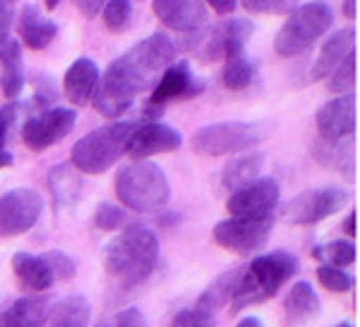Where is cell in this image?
Masks as SVG:
<instances>
[{"label":"cell","instance_id":"6da1fadb","mask_svg":"<svg viewBox=\"0 0 360 327\" xmlns=\"http://www.w3.org/2000/svg\"><path fill=\"white\" fill-rule=\"evenodd\" d=\"M176 58V44L167 35L155 32L138 42L124 56L109 63L107 73L99 75L92 95V107L99 116L114 121L131 109L133 99L148 90L153 80L162 75Z\"/></svg>","mask_w":360,"mask_h":327},{"label":"cell","instance_id":"7a4b0ae2","mask_svg":"<svg viewBox=\"0 0 360 327\" xmlns=\"http://www.w3.org/2000/svg\"><path fill=\"white\" fill-rule=\"evenodd\" d=\"M160 259V240L146 226H129L104 247L107 271L124 286H138L153 274Z\"/></svg>","mask_w":360,"mask_h":327},{"label":"cell","instance_id":"3957f363","mask_svg":"<svg viewBox=\"0 0 360 327\" xmlns=\"http://www.w3.org/2000/svg\"><path fill=\"white\" fill-rule=\"evenodd\" d=\"M297 271H300V262L292 252L274 250L262 254V257H254L245 267L240 286L232 296V313H240V310L274 298L281 291V286L290 281Z\"/></svg>","mask_w":360,"mask_h":327},{"label":"cell","instance_id":"277c9868","mask_svg":"<svg viewBox=\"0 0 360 327\" xmlns=\"http://www.w3.org/2000/svg\"><path fill=\"white\" fill-rule=\"evenodd\" d=\"M116 197L131 211H160L169 202L167 175L153 160H136L116 175Z\"/></svg>","mask_w":360,"mask_h":327},{"label":"cell","instance_id":"5b68a950","mask_svg":"<svg viewBox=\"0 0 360 327\" xmlns=\"http://www.w3.org/2000/svg\"><path fill=\"white\" fill-rule=\"evenodd\" d=\"M334 25V13L324 0L295 5L274 39V51L281 58H295L322 39Z\"/></svg>","mask_w":360,"mask_h":327},{"label":"cell","instance_id":"8992f818","mask_svg":"<svg viewBox=\"0 0 360 327\" xmlns=\"http://www.w3.org/2000/svg\"><path fill=\"white\" fill-rule=\"evenodd\" d=\"M133 129H136V121H114V124L90 131L73 146L70 165L82 175L107 173L121 155H126V146H129V136Z\"/></svg>","mask_w":360,"mask_h":327},{"label":"cell","instance_id":"52a82bcc","mask_svg":"<svg viewBox=\"0 0 360 327\" xmlns=\"http://www.w3.org/2000/svg\"><path fill=\"white\" fill-rule=\"evenodd\" d=\"M264 138V126L254 121H220V124L201 126L191 136L189 146L193 153L206 158H223V155L247 153Z\"/></svg>","mask_w":360,"mask_h":327},{"label":"cell","instance_id":"ba28073f","mask_svg":"<svg viewBox=\"0 0 360 327\" xmlns=\"http://www.w3.org/2000/svg\"><path fill=\"white\" fill-rule=\"evenodd\" d=\"M274 216L264 218H225L213 228V237L220 247L237 254L259 252L274 233Z\"/></svg>","mask_w":360,"mask_h":327},{"label":"cell","instance_id":"9c48e42d","mask_svg":"<svg viewBox=\"0 0 360 327\" xmlns=\"http://www.w3.org/2000/svg\"><path fill=\"white\" fill-rule=\"evenodd\" d=\"M75 109L70 107H49L44 112L32 114L22 126V141L30 151L41 153L46 148L56 146L75 126Z\"/></svg>","mask_w":360,"mask_h":327},{"label":"cell","instance_id":"30bf717a","mask_svg":"<svg viewBox=\"0 0 360 327\" xmlns=\"http://www.w3.org/2000/svg\"><path fill=\"white\" fill-rule=\"evenodd\" d=\"M44 211V199L39 192L20 190L0 194V237H15L32 230Z\"/></svg>","mask_w":360,"mask_h":327},{"label":"cell","instance_id":"8fae6325","mask_svg":"<svg viewBox=\"0 0 360 327\" xmlns=\"http://www.w3.org/2000/svg\"><path fill=\"white\" fill-rule=\"evenodd\" d=\"M348 197L343 190L324 187V190H307L283 206V216L295 226H314L329 216L339 214L346 206Z\"/></svg>","mask_w":360,"mask_h":327},{"label":"cell","instance_id":"7c38bea8","mask_svg":"<svg viewBox=\"0 0 360 327\" xmlns=\"http://www.w3.org/2000/svg\"><path fill=\"white\" fill-rule=\"evenodd\" d=\"M254 35V22L245 18H228L210 30V37L206 39L198 56L208 63L213 61H230L242 56L247 42Z\"/></svg>","mask_w":360,"mask_h":327},{"label":"cell","instance_id":"4fadbf2b","mask_svg":"<svg viewBox=\"0 0 360 327\" xmlns=\"http://www.w3.org/2000/svg\"><path fill=\"white\" fill-rule=\"evenodd\" d=\"M281 202V187L274 177H259L245 190L235 192L228 199V211L232 218H264L274 216Z\"/></svg>","mask_w":360,"mask_h":327},{"label":"cell","instance_id":"5bb4252c","mask_svg":"<svg viewBox=\"0 0 360 327\" xmlns=\"http://www.w3.org/2000/svg\"><path fill=\"white\" fill-rule=\"evenodd\" d=\"M203 90H206V82L191 73L186 61H179V63H172L167 70H162V75L155 82L150 97H148V104L165 109L174 99H193L201 95Z\"/></svg>","mask_w":360,"mask_h":327},{"label":"cell","instance_id":"9a60e30c","mask_svg":"<svg viewBox=\"0 0 360 327\" xmlns=\"http://www.w3.org/2000/svg\"><path fill=\"white\" fill-rule=\"evenodd\" d=\"M181 143H184V138H181V134L176 129H172L169 124L143 121V124H136V129L131 131L126 153H129L133 160H148L160 153L179 151Z\"/></svg>","mask_w":360,"mask_h":327},{"label":"cell","instance_id":"2e32d148","mask_svg":"<svg viewBox=\"0 0 360 327\" xmlns=\"http://www.w3.org/2000/svg\"><path fill=\"white\" fill-rule=\"evenodd\" d=\"M153 13L179 35L206 32L208 10L203 0H153Z\"/></svg>","mask_w":360,"mask_h":327},{"label":"cell","instance_id":"e0dca14e","mask_svg":"<svg viewBox=\"0 0 360 327\" xmlns=\"http://www.w3.org/2000/svg\"><path fill=\"white\" fill-rule=\"evenodd\" d=\"M317 121L319 138L324 141H339V138H348L356 131V95L346 92L329 102H324L314 114Z\"/></svg>","mask_w":360,"mask_h":327},{"label":"cell","instance_id":"ac0fdd59","mask_svg":"<svg viewBox=\"0 0 360 327\" xmlns=\"http://www.w3.org/2000/svg\"><path fill=\"white\" fill-rule=\"evenodd\" d=\"M99 82V68L92 58L80 56L70 63V68L63 75V92L68 97V102H73L75 107H85L90 104L95 87Z\"/></svg>","mask_w":360,"mask_h":327},{"label":"cell","instance_id":"d6986e66","mask_svg":"<svg viewBox=\"0 0 360 327\" xmlns=\"http://www.w3.org/2000/svg\"><path fill=\"white\" fill-rule=\"evenodd\" d=\"M351 51H356V27H341L322 44V51L312 66V80H326Z\"/></svg>","mask_w":360,"mask_h":327},{"label":"cell","instance_id":"ffe728a7","mask_svg":"<svg viewBox=\"0 0 360 327\" xmlns=\"http://www.w3.org/2000/svg\"><path fill=\"white\" fill-rule=\"evenodd\" d=\"M51 303L46 296H22L0 310V327H46Z\"/></svg>","mask_w":360,"mask_h":327},{"label":"cell","instance_id":"44dd1931","mask_svg":"<svg viewBox=\"0 0 360 327\" xmlns=\"http://www.w3.org/2000/svg\"><path fill=\"white\" fill-rule=\"evenodd\" d=\"M13 271L22 284V289L30 293L49 291L53 286V281H56L49 262L44 259V254H32V252L13 254Z\"/></svg>","mask_w":360,"mask_h":327},{"label":"cell","instance_id":"7402d4cb","mask_svg":"<svg viewBox=\"0 0 360 327\" xmlns=\"http://www.w3.org/2000/svg\"><path fill=\"white\" fill-rule=\"evenodd\" d=\"M312 155L317 158L319 165L353 180V170H356V143H353V136L339 138V141H324V138H319L312 146Z\"/></svg>","mask_w":360,"mask_h":327},{"label":"cell","instance_id":"603a6c76","mask_svg":"<svg viewBox=\"0 0 360 327\" xmlns=\"http://www.w3.org/2000/svg\"><path fill=\"white\" fill-rule=\"evenodd\" d=\"M20 39L32 49V51H41L56 39L58 25L53 20L44 18L41 10L34 3L25 5L20 13Z\"/></svg>","mask_w":360,"mask_h":327},{"label":"cell","instance_id":"cb8c5ba5","mask_svg":"<svg viewBox=\"0 0 360 327\" xmlns=\"http://www.w3.org/2000/svg\"><path fill=\"white\" fill-rule=\"evenodd\" d=\"M0 63H3V95L8 102H15L20 97L22 87H25V66H22V44L18 39L10 37L0 49Z\"/></svg>","mask_w":360,"mask_h":327},{"label":"cell","instance_id":"d4e9b609","mask_svg":"<svg viewBox=\"0 0 360 327\" xmlns=\"http://www.w3.org/2000/svg\"><path fill=\"white\" fill-rule=\"evenodd\" d=\"M264 155L262 153H242L235 160H230L223 170V187L230 194L245 190L247 185L257 182L264 170Z\"/></svg>","mask_w":360,"mask_h":327},{"label":"cell","instance_id":"484cf974","mask_svg":"<svg viewBox=\"0 0 360 327\" xmlns=\"http://www.w3.org/2000/svg\"><path fill=\"white\" fill-rule=\"evenodd\" d=\"M90 301L75 293V296H65L51 308L46 327H90Z\"/></svg>","mask_w":360,"mask_h":327},{"label":"cell","instance_id":"4316f807","mask_svg":"<svg viewBox=\"0 0 360 327\" xmlns=\"http://www.w3.org/2000/svg\"><path fill=\"white\" fill-rule=\"evenodd\" d=\"M242 274H245V267L230 269V271H225V274H220L218 279H215L213 284L201 293V298H198L196 306L208 310V313H215V310L225 308L228 303H232V296H235L237 286H240Z\"/></svg>","mask_w":360,"mask_h":327},{"label":"cell","instance_id":"83f0119b","mask_svg":"<svg viewBox=\"0 0 360 327\" xmlns=\"http://www.w3.org/2000/svg\"><path fill=\"white\" fill-rule=\"evenodd\" d=\"M49 187H51L56 209L63 211V209H70L77 202L82 190V180L77 175V170L70 168V165H56L51 170V175H49Z\"/></svg>","mask_w":360,"mask_h":327},{"label":"cell","instance_id":"f1b7e54d","mask_svg":"<svg viewBox=\"0 0 360 327\" xmlns=\"http://www.w3.org/2000/svg\"><path fill=\"white\" fill-rule=\"evenodd\" d=\"M283 306H285V313L290 315L292 320H307L319 313L322 303H319L317 291L312 289L309 281H295V284L290 286V291L285 293Z\"/></svg>","mask_w":360,"mask_h":327},{"label":"cell","instance_id":"f546056e","mask_svg":"<svg viewBox=\"0 0 360 327\" xmlns=\"http://www.w3.org/2000/svg\"><path fill=\"white\" fill-rule=\"evenodd\" d=\"M257 78V66L252 63L249 58L245 56H237V58H230L225 61V68L220 73V80H223V87L228 90H245L254 82Z\"/></svg>","mask_w":360,"mask_h":327},{"label":"cell","instance_id":"4dcf8cb0","mask_svg":"<svg viewBox=\"0 0 360 327\" xmlns=\"http://www.w3.org/2000/svg\"><path fill=\"white\" fill-rule=\"evenodd\" d=\"M356 245H353V240H334L329 242V245H317L312 250V257L314 259H326V262L331 264V267H351L353 262H356Z\"/></svg>","mask_w":360,"mask_h":327},{"label":"cell","instance_id":"1f68e13d","mask_svg":"<svg viewBox=\"0 0 360 327\" xmlns=\"http://www.w3.org/2000/svg\"><path fill=\"white\" fill-rule=\"evenodd\" d=\"M102 18L104 27L112 35H124L133 20V3L131 0H107V5L102 8Z\"/></svg>","mask_w":360,"mask_h":327},{"label":"cell","instance_id":"d6a6232c","mask_svg":"<svg viewBox=\"0 0 360 327\" xmlns=\"http://www.w3.org/2000/svg\"><path fill=\"white\" fill-rule=\"evenodd\" d=\"M326 87L336 95H346V92H353L356 87V51H351L346 58L339 63V68L334 70L329 78H326Z\"/></svg>","mask_w":360,"mask_h":327},{"label":"cell","instance_id":"836d02e7","mask_svg":"<svg viewBox=\"0 0 360 327\" xmlns=\"http://www.w3.org/2000/svg\"><path fill=\"white\" fill-rule=\"evenodd\" d=\"M126 221H129L126 209L116 206V204H112V202H102L95 211V226L104 233H114V230L124 228Z\"/></svg>","mask_w":360,"mask_h":327},{"label":"cell","instance_id":"e575fe53","mask_svg":"<svg viewBox=\"0 0 360 327\" xmlns=\"http://www.w3.org/2000/svg\"><path fill=\"white\" fill-rule=\"evenodd\" d=\"M317 279H319V284L331 293H346L353 289V284H356L348 271H343L339 267H331V264H322V267L317 269Z\"/></svg>","mask_w":360,"mask_h":327},{"label":"cell","instance_id":"d590c367","mask_svg":"<svg viewBox=\"0 0 360 327\" xmlns=\"http://www.w3.org/2000/svg\"><path fill=\"white\" fill-rule=\"evenodd\" d=\"M172 327H215V313H208L198 306L184 308L174 315Z\"/></svg>","mask_w":360,"mask_h":327},{"label":"cell","instance_id":"8d00e7d4","mask_svg":"<svg viewBox=\"0 0 360 327\" xmlns=\"http://www.w3.org/2000/svg\"><path fill=\"white\" fill-rule=\"evenodd\" d=\"M242 5L254 15H283L295 8V0H242Z\"/></svg>","mask_w":360,"mask_h":327},{"label":"cell","instance_id":"74e56055","mask_svg":"<svg viewBox=\"0 0 360 327\" xmlns=\"http://www.w3.org/2000/svg\"><path fill=\"white\" fill-rule=\"evenodd\" d=\"M44 259L49 262V267L53 271V279H60V281H68L75 276V262L68 257L65 252L60 250H51L44 254Z\"/></svg>","mask_w":360,"mask_h":327},{"label":"cell","instance_id":"f35d334b","mask_svg":"<svg viewBox=\"0 0 360 327\" xmlns=\"http://www.w3.org/2000/svg\"><path fill=\"white\" fill-rule=\"evenodd\" d=\"M97 327H148V323H146V315L138 308H126L121 313H116L112 320L99 323Z\"/></svg>","mask_w":360,"mask_h":327},{"label":"cell","instance_id":"ab89813d","mask_svg":"<svg viewBox=\"0 0 360 327\" xmlns=\"http://www.w3.org/2000/svg\"><path fill=\"white\" fill-rule=\"evenodd\" d=\"M10 25H13V10L10 5L0 3V49L10 39Z\"/></svg>","mask_w":360,"mask_h":327},{"label":"cell","instance_id":"60d3db41","mask_svg":"<svg viewBox=\"0 0 360 327\" xmlns=\"http://www.w3.org/2000/svg\"><path fill=\"white\" fill-rule=\"evenodd\" d=\"M77 5V10H80L85 18H97L99 13H102V8L107 5V0H73Z\"/></svg>","mask_w":360,"mask_h":327},{"label":"cell","instance_id":"b9f144b4","mask_svg":"<svg viewBox=\"0 0 360 327\" xmlns=\"http://www.w3.org/2000/svg\"><path fill=\"white\" fill-rule=\"evenodd\" d=\"M203 3H208L218 15H230L237 8V0H203Z\"/></svg>","mask_w":360,"mask_h":327},{"label":"cell","instance_id":"7bdbcfd3","mask_svg":"<svg viewBox=\"0 0 360 327\" xmlns=\"http://www.w3.org/2000/svg\"><path fill=\"white\" fill-rule=\"evenodd\" d=\"M343 233H346V237H356V214H348L346 223H343Z\"/></svg>","mask_w":360,"mask_h":327},{"label":"cell","instance_id":"ee69618b","mask_svg":"<svg viewBox=\"0 0 360 327\" xmlns=\"http://www.w3.org/2000/svg\"><path fill=\"white\" fill-rule=\"evenodd\" d=\"M343 15H346L348 20H356V15H358V8H356V0H343Z\"/></svg>","mask_w":360,"mask_h":327},{"label":"cell","instance_id":"f6af8a7d","mask_svg":"<svg viewBox=\"0 0 360 327\" xmlns=\"http://www.w3.org/2000/svg\"><path fill=\"white\" fill-rule=\"evenodd\" d=\"M237 327H264V323L259 318H254V315H247V318H242Z\"/></svg>","mask_w":360,"mask_h":327},{"label":"cell","instance_id":"bcb514c9","mask_svg":"<svg viewBox=\"0 0 360 327\" xmlns=\"http://www.w3.org/2000/svg\"><path fill=\"white\" fill-rule=\"evenodd\" d=\"M15 163V158H13V153H8V151H0V170L3 168H10V165Z\"/></svg>","mask_w":360,"mask_h":327},{"label":"cell","instance_id":"7dc6e473","mask_svg":"<svg viewBox=\"0 0 360 327\" xmlns=\"http://www.w3.org/2000/svg\"><path fill=\"white\" fill-rule=\"evenodd\" d=\"M5 138H8V129H5L3 119H0V151H3V143H5Z\"/></svg>","mask_w":360,"mask_h":327},{"label":"cell","instance_id":"c3c4849f","mask_svg":"<svg viewBox=\"0 0 360 327\" xmlns=\"http://www.w3.org/2000/svg\"><path fill=\"white\" fill-rule=\"evenodd\" d=\"M58 3H60V0H44V8L53 10V8H58Z\"/></svg>","mask_w":360,"mask_h":327},{"label":"cell","instance_id":"681fc988","mask_svg":"<svg viewBox=\"0 0 360 327\" xmlns=\"http://www.w3.org/2000/svg\"><path fill=\"white\" fill-rule=\"evenodd\" d=\"M0 3H5V5H15L18 0H0Z\"/></svg>","mask_w":360,"mask_h":327},{"label":"cell","instance_id":"f907efd6","mask_svg":"<svg viewBox=\"0 0 360 327\" xmlns=\"http://www.w3.org/2000/svg\"><path fill=\"white\" fill-rule=\"evenodd\" d=\"M336 327H353L351 323H341V325H336Z\"/></svg>","mask_w":360,"mask_h":327}]
</instances>
